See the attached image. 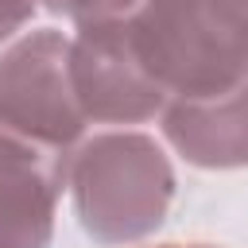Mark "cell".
<instances>
[{"label":"cell","instance_id":"7","mask_svg":"<svg viewBox=\"0 0 248 248\" xmlns=\"http://www.w3.org/2000/svg\"><path fill=\"white\" fill-rule=\"evenodd\" d=\"M46 8V12H54V16H70V19H81L97 0H35V8Z\"/></svg>","mask_w":248,"mask_h":248},{"label":"cell","instance_id":"4","mask_svg":"<svg viewBox=\"0 0 248 248\" xmlns=\"http://www.w3.org/2000/svg\"><path fill=\"white\" fill-rule=\"evenodd\" d=\"M167 143L202 170L248 167V85L174 97L159 112Z\"/></svg>","mask_w":248,"mask_h":248},{"label":"cell","instance_id":"6","mask_svg":"<svg viewBox=\"0 0 248 248\" xmlns=\"http://www.w3.org/2000/svg\"><path fill=\"white\" fill-rule=\"evenodd\" d=\"M35 16V0H0V43L12 39L23 23H31Z\"/></svg>","mask_w":248,"mask_h":248},{"label":"cell","instance_id":"1","mask_svg":"<svg viewBox=\"0 0 248 248\" xmlns=\"http://www.w3.org/2000/svg\"><path fill=\"white\" fill-rule=\"evenodd\" d=\"M66 186L97 244H132L167 221L174 167L147 132H101L74 147Z\"/></svg>","mask_w":248,"mask_h":248},{"label":"cell","instance_id":"5","mask_svg":"<svg viewBox=\"0 0 248 248\" xmlns=\"http://www.w3.org/2000/svg\"><path fill=\"white\" fill-rule=\"evenodd\" d=\"M198 8L225 62L248 81V0H198Z\"/></svg>","mask_w":248,"mask_h":248},{"label":"cell","instance_id":"3","mask_svg":"<svg viewBox=\"0 0 248 248\" xmlns=\"http://www.w3.org/2000/svg\"><path fill=\"white\" fill-rule=\"evenodd\" d=\"M70 155L0 124V248H50Z\"/></svg>","mask_w":248,"mask_h":248},{"label":"cell","instance_id":"2","mask_svg":"<svg viewBox=\"0 0 248 248\" xmlns=\"http://www.w3.org/2000/svg\"><path fill=\"white\" fill-rule=\"evenodd\" d=\"M0 124L74 155L89 120L70 81V39L54 27L31 31L0 50Z\"/></svg>","mask_w":248,"mask_h":248},{"label":"cell","instance_id":"8","mask_svg":"<svg viewBox=\"0 0 248 248\" xmlns=\"http://www.w3.org/2000/svg\"><path fill=\"white\" fill-rule=\"evenodd\" d=\"M155 248H217V244H155Z\"/></svg>","mask_w":248,"mask_h":248}]
</instances>
